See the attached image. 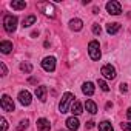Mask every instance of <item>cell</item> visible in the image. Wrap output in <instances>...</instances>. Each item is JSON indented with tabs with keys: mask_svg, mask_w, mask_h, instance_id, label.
Wrapping results in <instances>:
<instances>
[{
	"mask_svg": "<svg viewBox=\"0 0 131 131\" xmlns=\"http://www.w3.org/2000/svg\"><path fill=\"white\" fill-rule=\"evenodd\" d=\"M19 102L23 105V106H28L29 103H31V94H29V91H20L19 93Z\"/></svg>",
	"mask_w": 131,
	"mask_h": 131,
	"instance_id": "obj_9",
	"label": "cell"
},
{
	"mask_svg": "<svg viewBox=\"0 0 131 131\" xmlns=\"http://www.w3.org/2000/svg\"><path fill=\"white\" fill-rule=\"evenodd\" d=\"M120 128L123 131H131V123H126V122H122L120 123Z\"/></svg>",
	"mask_w": 131,
	"mask_h": 131,
	"instance_id": "obj_26",
	"label": "cell"
},
{
	"mask_svg": "<svg viewBox=\"0 0 131 131\" xmlns=\"http://www.w3.org/2000/svg\"><path fill=\"white\" fill-rule=\"evenodd\" d=\"M86 128H88V129H91V128H94V122H93V120H90V122H86Z\"/></svg>",
	"mask_w": 131,
	"mask_h": 131,
	"instance_id": "obj_29",
	"label": "cell"
},
{
	"mask_svg": "<svg viewBox=\"0 0 131 131\" xmlns=\"http://www.w3.org/2000/svg\"><path fill=\"white\" fill-rule=\"evenodd\" d=\"M126 117L131 120V108H128V111H126Z\"/></svg>",
	"mask_w": 131,
	"mask_h": 131,
	"instance_id": "obj_31",
	"label": "cell"
},
{
	"mask_svg": "<svg viewBox=\"0 0 131 131\" xmlns=\"http://www.w3.org/2000/svg\"><path fill=\"white\" fill-rule=\"evenodd\" d=\"M119 29H120V23H108L106 25V31H108V34H116V32H119Z\"/></svg>",
	"mask_w": 131,
	"mask_h": 131,
	"instance_id": "obj_17",
	"label": "cell"
},
{
	"mask_svg": "<svg viewBox=\"0 0 131 131\" xmlns=\"http://www.w3.org/2000/svg\"><path fill=\"white\" fill-rule=\"evenodd\" d=\"M99 131H114V129H113L111 122L103 120V122H100V123H99Z\"/></svg>",
	"mask_w": 131,
	"mask_h": 131,
	"instance_id": "obj_19",
	"label": "cell"
},
{
	"mask_svg": "<svg viewBox=\"0 0 131 131\" xmlns=\"http://www.w3.org/2000/svg\"><path fill=\"white\" fill-rule=\"evenodd\" d=\"M20 70H22L23 73L29 74V73L32 71V65H31V63H28V62H23V63H20Z\"/></svg>",
	"mask_w": 131,
	"mask_h": 131,
	"instance_id": "obj_21",
	"label": "cell"
},
{
	"mask_svg": "<svg viewBox=\"0 0 131 131\" xmlns=\"http://www.w3.org/2000/svg\"><path fill=\"white\" fill-rule=\"evenodd\" d=\"M70 28H71L73 31H80V29L83 28V22H82L80 19H73V20L70 22Z\"/></svg>",
	"mask_w": 131,
	"mask_h": 131,
	"instance_id": "obj_15",
	"label": "cell"
},
{
	"mask_svg": "<svg viewBox=\"0 0 131 131\" xmlns=\"http://www.w3.org/2000/svg\"><path fill=\"white\" fill-rule=\"evenodd\" d=\"M11 8L13 9H25L26 2H11Z\"/></svg>",
	"mask_w": 131,
	"mask_h": 131,
	"instance_id": "obj_22",
	"label": "cell"
},
{
	"mask_svg": "<svg viewBox=\"0 0 131 131\" xmlns=\"http://www.w3.org/2000/svg\"><path fill=\"white\" fill-rule=\"evenodd\" d=\"M97 83H99V86H100V90H102V91H110V86L106 85V82H105V80L99 79V80H97Z\"/></svg>",
	"mask_w": 131,
	"mask_h": 131,
	"instance_id": "obj_23",
	"label": "cell"
},
{
	"mask_svg": "<svg viewBox=\"0 0 131 131\" xmlns=\"http://www.w3.org/2000/svg\"><path fill=\"white\" fill-rule=\"evenodd\" d=\"M93 32H94L96 36H99V34L102 32V28H100V26H99L97 23H94V25H93Z\"/></svg>",
	"mask_w": 131,
	"mask_h": 131,
	"instance_id": "obj_25",
	"label": "cell"
},
{
	"mask_svg": "<svg viewBox=\"0 0 131 131\" xmlns=\"http://www.w3.org/2000/svg\"><path fill=\"white\" fill-rule=\"evenodd\" d=\"M126 90H128V86L125 83H120V91H126Z\"/></svg>",
	"mask_w": 131,
	"mask_h": 131,
	"instance_id": "obj_30",
	"label": "cell"
},
{
	"mask_svg": "<svg viewBox=\"0 0 131 131\" xmlns=\"http://www.w3.org/2000/svg\"><path fill=\"white\" fill-rule=\"evenodd\" d=\"M88 52H90V57L93 60H99L100 59L102 52H100V45H99L97 40H91L88 43Z\"/></svg>",
	"mask_w": 131,
	"mask_h": 131,
	"instance_id": "obj_3",
	"label": "cell"
},
{
	"mask_svg": "<svg viewBox=\"0 0 131 131\" xmlns=\"http://www.w3.org/2000/svg\"><path fill=\"white\" fill-rule=\"evenodd\" d=\"M0 68H2V76H6L8 74V70H6V67H5L3 62H0Z\"/></svg>",
	"mask_w": 131,
	"mask_h": 131,
	"instance_id": "obj_28",
	"label": "cell"
},
{
	"mask_svg": "<svg viewBox=\"0 0 131 131\" xmlns=\"http://www.w3.org/2000/svg\"><path fill=\"white\" fill-rule=\"evenodd\" d=\"M13 49V43L8 42V40H2L0 42V51H2L3 54H9Z\"/></svg>",
	"mask_w": 131,
	"mask_h": 131,
	"instance_id": "obj_14",
	"label": "cell"
},
{
	"mask_svg": "<svg viewBox=\"0 0 131 131\" xmlns=\"http://www.w3.org/2000/svg\"><path fill=\"white\" fill-rule=\"evenodd\" d=\"M82 91H83L85 96H93V94H94V85H93L91 82H86V83H83Z\"/></svg>",
	"mask_w": 131,
	"mask_h": 131,
	"instance_id": "obj_16",
	"label": "cell"
},
{
	"mask_svg": "<svg viewBox=\"0 0 131 131\" xmlns=\"http://www.w3.org/2000/svg\"><path fill=\"white\" fill-rule=\"evenodd\" d=\"M74 116H80L82 113H83V108H82V103L79 102V100H74L73 102V105H71V110H70Z\"/></svg>",
	"mask_w": 131,
	"mask_h": 131,
	"instance_id": "obj_13",
	"label": "cell"
},
{
	"mask_svg": "<svg viewBox=\"0 0 131 131\" xmlns=\"http://www.w3.org/2000/svg\"><path fill=\"white\" fill-rule=\"evenodd\" d=\"M37 8L48 17H54L56 16V9H54V5L49 3V2H40L37 3Z\"/></svg>",
	"mask_w": 131,
	"mask_h": 131,
	"instance_id": "obj_4",
	"label": "cell"
},
{
	"mask_svg": "<svg viewBox=\"0 0 131 131\" xmlns=\"http://www.w3.org/2000/svg\"><path fill=\"white\" fill-rule=\"evenodd\" d=\"M0 123H2V131H6V128H8V122H6V119L2 117V119H0Z\"/></svg>",
	"mask_w": 131,
	"mask_h": 131,
	"instance_id": "obj_27",
	"label": "cell"
},
{
	"mask_svg": "<svg viewBox=\"0 0 131 131\" xmlns=\"http://www.w3.org/2000/svg\"><path fill=\"white\" fill-rule=\"evenodd\" d=\"M3 28H5L6 32H14L16 28H17V17L11 16V14H6L3 17Z\"/></svg>",
	"mask_w": 131,
	"mask_h": 131,
	"instance_id": "obj_2",
	"label": "cell"
},
{
	"mask_svg": "<svg viewBox=\"0 0 131 131\" xmlns=\"http://www.w3.org/2000/svg\"><path fill=\"white\" fill-rule=\"evenodd\" d=\"M106 11H108L110 14H113V16H119V14L122 13V6H120L119 2H116V0H111V2L106 3Z\"/></svg>",
	"mask_w": 131,
	"mask_h": 131,
	"instance_id": "obj_5",
	"label": "cell"
},
{
	"mask_svg": "<svg viewBox=\"0 0 131 131\" xmlns=\"http://www.w3.org/2000/svg\"><path fill=\"white\" fill-rule=\"evenodd\" d=\"M29 83H37V79H34V77H31V79H29Z\"/></svg>",
	"mask_w": 131,
	"mask_h": 131,
	"instance_id": "obj_32",
	"label": "cell"
},
{
	"mask_svg": "<svg viewBox=\"0 0 131 131\" xmlns=\"http://www.w3.org/2000/svg\"><path fill=\"white\" fill-rule=\"evenodd\" d=\"M49 128H51L49 120H46V119H43V117L37 120V129H39V131H49Z\"/></svg>",
	"mask_w": 131,
	"mask_h": 131,
	"instance_id": "obj_12",
	"label": "cell"
},
{
	"mask_svg": "<svg viewBox=\"0 0 131 131\" xmlns=\"http://www.w3.org/2000/svg\"><path fill=\"white\" fill-rule=\"evenodd\" d=\"M42 68L48 73H52L56 70V59L54 57H45L42 60Z\"/></svg>",
	"mask_w": 131,
	"mask_h": 131,
	"instance_id": "obj_7",
	"label": "cell"
},
{
	"mask_svg": "<svg viewBox=\"0 0 131 131\" xmlns=\"http://www.w3.org/2000/svg\"><path fill=\"white\" fill-rule=\"evenodd\" d=\"M2 110L6 111V113H13V111H14V102H13V99H11L9 96H6V94L2 96Z\"/></svg>",
	"mask_w": 131,
	"mask_h": 131,
	"instance_id": "obj_6",
	"label": "cell"
},
{
	"mask_svg": "<svg viewBox=\"0 0 131 131\" xmlns=\"http://www.w3.org/2000/svg\"><path fill=\"white\" fill-rule=\"evenodd\" d=\"M100 74L105 79H111L113 80L116 77V70H114V67H111V65H103L102 70H100Z\"/></svg>",
	"mask_w": 131,
	"mask_h": 131,
	"instance_id": "obj_8",
	"label": "cell"
},
{
	"mask_svg": "<svg viewBox=\"0 0 131 131\" xmlns=\"http://www.w3.org/2000/svg\"><path fill=\"white\" fill-rule=\"evenodd\" d=\"M46 93H48V88L46 86H37L36 88V96L40 102H45L46 100Z\"/></svg>",
	"mask_w": 131,
	"mask_h": 131,
	"instance_id": "obj_10",
	"label": "cell"
},
{
	"mask_svg": "<svg viewBox=\"0 0 131 131\" xmlns=\"http://www.w3.org/2000/svg\"><path fill=\"white\" fill-rule=\"evenodd\" d=\"M74 94L73 93H65L63 96H62V100H60V103H59V110H60V113L63 114V113H68L70 110H71V105H73V102H74Z\"/></svg>",
	"mask_w": 131,
	"mask_h": 131,
	"instance_id": "obj_1",
	"label": "cell"
},
{
	"mask_svg": "<svg viewBox=\"0 0 131 131\" xmlns=\"http://www.w3.org/2000/svg\"><path fill=\"white\" fill-rule=\"evenodd\" d=\"M34 23H36V16H28V17L23 19V28H28Z\"/></svg>",
	"mask_w": 131,
	"mask_h": 131,
	"instance_id": "obj_20",
	"label": "cell"
},
{
	"mask_svg": "<svg viewBox=\"0 0 131 131\" xmlns=\"http://www.w3.org/2000/svg\"><path fill=\"white\" fill-rule=\"evenodd\" d=\"M85 106H86V111L88 113H91V114H96L97 113V105L93 100H86L85 102Z\"/></svg>",
	"mask_w": 131,
	"mask_h": 131,
	"instance_id": "obj_18",
	"label": "cell"
},
{
	"mask_svg": "<svg viewBox=\"0 0 131 131\" xmlns=\"http://www.w3.org/2000/svg\"><path fill=\"white\" fill-rule=\"evenodd\" d=\"M25 128H28V120L25 119V120H22L19 125H17V131H23Z\"/></svg>",
	"mask_w": 131,
	"mask_h": 131,
	"instance_id": "obj_24",
	"label": "cell"
},
{
	"mask_svg": "<svg viewBox=\"0 0 131 131\" xmlns=\"http://www.w3.org/2000/svg\"><path fill=\"white\" fill-rule=\"evenodd\" d=\"M67 126H68V129L70 131H76V129H79V120H77V117H68L67 119Z\"/></svg>",
	"mask_w": 131,
	"mask_h": 131,
	"instance_id": "obj_11",
	"label": "cell"
}]
</instances>
